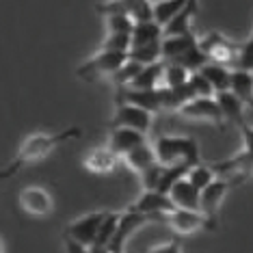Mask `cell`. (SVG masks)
<instances>
[{
  "label": "cell",
  "instance_id": "6da1fadb",
  "mask_svg": "<svg viewBox=\"0 0 253 253\" xmlns=\"http://www.w3.org/2000/svg\"><path fill=\"white\" fill-rule=\"evenodd\" d=\"M80 134H83V132H80L78 128H67L63 132H52V134H48V132H35V134L26 136L24 143H22L20 149H18V156L0 171V180H9V177L13 173H18L20 169L43 160L59 145H63V143H67L72 139H78Z\"/></svg>",
  "mask_w": 253,
  "mask_h": 253
},
{
  "label": "cell",
  "instance_id": "7a4b0ae2",
  "mask_svg": "<svg viewBox=\"0 0 253 253\" xmlns=\"http://www.w3.org/2000/svg\"><path fill=\"white\" fill-rule=\"evenodd\" d=\"M154 147V156L156 163L171 167V165H186L193 167L201 163L199 156V145L193 136H169L163 134L152 143Z\"/></svg>",
  "mask_w": 253,
  "mask_h": 253
},
{
  "label": "cell",
  "instance_id": "3957f363",
  "mask_svg": "<svg viewBox=\"0 0 253 253\" xmlns=\"http://www.w3.org/2000/svg\"><path fill=\"white\" fill-rule=\"evenodd\" d=\"M163 221L169 225L177 236H193L204 229H216V218L204 214L201 210H184L173 208L163 214Z\"/></svg>",
  "mask_w": 253,
  "mask_h": 253
},
{
  "label": "cell",
  "instance_id": "277c9868",
  "mask_svg": "<svg viewBox=\"0 0 253 253\" xmlns=\"http://www.w3.org/2000/svg\"><path fill=\"white\" fill-rule=\"evenodd\" d=\"M126 61H128V52H117V50L100 48L87 63H83V65L78 67L76 74H78V78H83V80H95V78H102V76H113Z\"/></svg>",
  "mask_w": 253,
  "mask_h": 253
},
{
  "label": "cell",
  "instance_id": "5b68a950",
  "mask_svg": "<svg viewBox=\"0 0 253 253\" xmlns=\"http://www.w3.org/2000/svg\"><path fill=\"white\" fill-rule=\"evenodd\" d=\"M243 180H245V177H223V175H216L214 180L208 184V186L201 188V193H199V210L204 212V214L216 218L218 208H221L225 195L232 191L234 186L243 184Z\"/></svg>",
  "mask_w": 253,
  "mask_h": 253
},
{
  "label": "cell",
  "instance_id": "8992f818",
  "mask_svg": "<svg viewBox=\"0 0 253 253\" xmlns=\"http://www.w3.org/2000/svg\"><path fill=\"white\" fill-rule=\"evenodd\" d=\"M197 45L201 48V52L208 56V61H214V63H221V65H227V67L232 65L234 67L236 48H238V43L229 42L223 33H216V31L206 33L204 37H197Z\"/></svg>",
  "mask_w": 253,
  "mask_h": 253
},
{
  "label": "cell",
  "instance_id": "52a82bcc",
  "mask_svg": "<svg viewBox=\"0 0 253 253\" xmlns=\"http://www.w3.org/2000/svg\"><path fill=\"white\" fill-rule=\"evenodd\" d=\"M152 218L141 214V212H132L126 208L124 212H119V221H117V229H115L111 243H108V249L113 253H124L126 251V245H128L130 236L136 232L139 227H143L145 223H149Z\"/></svg>",
  "mask_w": 253,
  "mask_h": 253
},
{
  "label": "cell",
  "instance_id": "ba28073f",
  "mask_svg": "<svg viewBox=\"0 0 253 253\" xmlns=\"http://www.w3.org/2000/svg\"><path fill=\"white\" fill-rule=\"evenodd\" d=\"M184 119H191V122H208L214 126H223V113L218 108L214 97H193L184 104L180 111Z\"/></svg>",
  "mask_w": 253,
  "mask_h": 253
},
{
  "label": "cell",
  "instance_id": "9c48e42d",
  "mask_svg": "<svg viewBox=\"0 0 253 253\" xmlns=\"http://www.w3.org/2000/svg\"><path fill=\"white\" fill-rule=\"evenodd\" d=\"M173 208H175V206L171 204L169 195L160 193V191H143L139 195V199H134L128 206V210L141 212V214H145L149 218H163V214L171 212Z\"/></svg>",
  "mask_w": 253,
  "mask_h": 253
},
{
  "label": "cell",
  "instance_id": "30bf717a",
  "mask_svg": "<svg viewBox=\"0 0 253 253\" xmlns=\"http://www.w3.org/2000/svg\"><path fill=\"white\" fill-rule=\"evenodd\" d=\"M113 126L132 128V130H139L143 134H147L154 126V115L132 104H117L115 115H113Z\"/></svg>",
  "mask_w": 253,
  "mask_h": 253
},
{
  "label": "cell",
  "instance_id": "8fae6325",
  "mask_svg": "<svg viewBox=\"0 0 253 253\" xmlns=\"http://www.w3.org/2000/svg\"><path fill=\"white\" fill-rule=\"evenodd\" d=\"M104 214H106V210H93V212H87V214L74 218L70 223V227L65 229V236H72L74 240L91 247L95 243L97 229H100V223L104 218Z\"/></svg>",
  "mask_w": 253,
  "mask_h": 253
},
{
  "label": "cell",
  "instance_id": "7c38bea8",
  "mask_svg": "<svg viewBox=\"0 0 253 253\" xmlns=\"http://www.w3.org/2000/svg\"><path fill=\"white\" fill-rule=\"evenodd\" d=\"M20 206L31 216H48L54 210V199L42 186H26L20 191Z\"/></svg>",
  "mask_w": 253,
  "mask_h": 253
},
{
  "label": "cell",
  "instance_id": "4fadbf2b",
  "mask_svg": "<svg viewBox=\"0 0 253 253\" xmlns=\"http://www.w3.org/2000/svg\"><path fill=\"white\" fill-rule=\"evenodd\" d=\"M115 104H132L143 111H149L152 115L160 113V97L158 89H132V87H119L115 95Z\"/></svg>",
  "mask_w": 253,
  "mask_h": 253
},
{
  "label": "cell",
  "instance_id": "5bb4252c",
  "mask_svg": "<svg viewBox=\"0 0 253 253\" xmlns=\"http://www.w3.org/2000/svg\"><path fill=\"white\" fill-rule=\"evenodd\" d=\"M145 141H147V134H143L139 130H132V128H122V126H113L111 134H108V147H111L119 158Z\"/></svg>",
  "mask_w": 253,
  "mask_h": 253
},
{
  "label": "cell",
  "instance_id": "9a60e30c",
  "mask_svg": "<svg viewBox=\"0 0 253 253\" xmlns=\"http://www.w3.org/2000/svg\"><path fill=\"white\" fill-rule=\"evenodd\" d=\"M199 188H195L191 182L186 180V175L180 177L177 182L171 184V188L167 191L171 204L175 208H184V210H199Z\"/></svg>",
  "mask_w": 253,
  "mask_h": 253
},
{
  "label": "cell",
  "instance_id": "2e32d148",
  "mask_svg": "<svg viewBox=\"0 0 253 253\" xmlns=\"http://www.w3.org/2000/svg\"><path fill=\"white\" fill-rule=\"evenodd\" d=\"M214 100H216L218 108H221L223 122H225V124H232V126H236V128H243V126L247 124L245 122V108L247 106L229 89L227 91H221V93H216Z\"/></svg>",
  "mask_w": 253,
  "mask_h": 253
},
{
  "label": "cell",
  "instance_id": "e0dca14e",
  "mask_svg": "<svg viewBox=\"0 0 253 253\" xmlns=\"http://www.w3.org/2000/svg\"><path fill=\"white\" fill-rule=\"evenodd\" d=\"M119 156L113 152L108 145L104 147H93L91 152L84 156V169L91 171L95 175H106L117 167Z\"/></svg>",
  "mask_w": 253,
  "mask_h": 253
},
{
  "label": "cell",
  "instance_id": "ac0fdd59",
  "mask_svg": "<svg viewBox=\"0 0 253 253\" xmlns=\"http://www.w3.org/2000/svg\"><path fill=\"white\" fill-rule=\"evenodd\" d=\"M197 43V35L191 33H182V35H165L160 39V52H163V61H177L186 52L188 48Z\"/></svg>",
  "mask_w": 253,
  "mask_h": 253
},
{
  "label": "cell",
  "instance_id": "d6986e66",
  "mask_svg": "<svg viewBox=\"0 0 253 253\" xmlns=\"http://www.w3.org/2000/svg\"><path fill=\"white\" fill-rule=\"evenodd\" d=\"M132 45H145V43H156L165 37V31H163V24L156 20H141V22H134L132 26Z\"/></svg>",
  "mask_w": 253,
  "mask_h": 253
},
{
  "label": "cell",
  "instance_id": "ffe728a7",
  "mask_svg": "<svg viewBox=\"0 0 253 253\" xmlns=\"http://www.w3.org/2000/svg\"><path fill=\"white\" fill-rule=\"evenodd\" d=\"M229 91L238 97L247 108H253V72L232 70V80H229Z\"/></svg>",
  "mask_w": 253,
  "mask_h": 253
},
{
  "label": "cell",
  "instance_id": "44dd1931",
  "mask_svg": "<svg viewBox=\"0 0 253 253\" xmlns=\"http://www.w3.org/2000/svg\"><path fill=\"white\" fill-rule=\"evenodd\" d=\"M197 72L204 74V78L208 80L214 89V95L221 93V91H227L229 89V80H232V67L227 65H221V63H214V61H208L199 67Z\"/></svg>",
  "mask_w": 253,
  "mask_h": 253
},
{
  "label": "cell",
  "instance_id": "7402d4cb",
  "mask_svg": "<svg viewBox=\"0 0 253 253\" xmlns=\"http://www.w3.org/2000/svg\"><path fill=\"white\" fill-rule=\"evenodd\" d=\"M122 160L126 163V167H128L130 171H134V173H141L143 169H147L149 165L156 163V156H154L152 143L145 141V143H141V145H136L134 149H130L128 154H124Z\"/></svg>",
  "mask_w": 253,
  "mask_h": 253
},
{
  "label": "cell",
  "instance_id": "603a6c76",
  "mask_svg": "<svg viewBox=\"0 0 253 253\" xmlns=\"http://www.w3.org/2000/svg\"><path fill=\"white\" fill-rule=\"evenodd\" d=\"M163 67H165V61L143 65L141 72L136 74V78L130 83V87L132 89H158L160 87V76H163Z\"/></svg>",
  "mask_w": 253,
  "mask_h": 253
},
{
  "label": "cell",
  "instance_id": "cb8c5ba5",
  "mask_svg": "<svg viewBox=\"0 0 253 253\" xmlns=\"http://www.w3.org/2000/svg\"><path fill=\"white\" fill-rule=\"evenodd\" d=\"M191 76V72L186 67H182L180 63L173 61H165L163 67V76H160V87H180Z\"/></svg>",
  "mask_w": 253,
  "mask_h": 253
},
{
  "label": "cell",
  "instance_id": "d4e9b609",
  "mask_svg": "<svg viewBox=\"0 0 253 253\" xmlns=\"http://www.w3.org/2000/svg\"><path fill=\"white\" fill-rule=\"evenodd\" d=\"M128 59L141 63V65H149V63L163 61L160 42H156V43H145V45H132V48L128 50Z\"/></svg>",
  "mask_w": 253,
  "mask_h": 253
},
{
  "label": "cell",
  "instance_id": "484cf974",
  "mask_svg": "<svg viewBox=\"0 0 253 253\" xmlns=\"http://www.w3.org/2000/svg\"><path fill=\"white\" fill-rule=\"evenodd\" d=\"M214 177H216L214 169H212L210 165H204V163H197V165L188 167V171H186V180L191 182L195 188H199V191L208 186Z\"/></svg>",
  "mask_w": 253,
  "mask_h": 253
},
{
  "label": "cell",
  "instance_id": "4316f807",
  "mask_svg": "<svg viewBox=\"0 0 253 253\" xmlns=\"http://www.w3.org/2000/svg\"><path fill=\"white\" fill-rule=\"evenodd\" d=\"M126 13L134 22L152 20L154 18V2L152 0H122Z\"/></svg>",
  "mask_w": 253,
  "mask_h": 253
},
{
  "label": "cell",
  "instance_id": "83f0119b",
  "mask_svg": "<svg viewBox=\"0 0 253 253\" xmlns=\"http://www.w3.org/2000/svg\"><path fill=\"white\" fill-rule=\"evenodd\" d=\"M184 4H186V0H160V2H154V20L165 26Z\"/></svg>",
  "mask_w": 253,
  "mask_h": 253
},
{
  "label": "cell",
  "instance_id": "f1b7e54d",
  "mask_svg": "<svg viewBox=\"0 0 253 253\" xmlns=\"http://www.w3.org/2000/svg\"><path fill=\"white\" fill-rule=\"evenodd\" d=\"M236 70H245V72H253V33L249 39H245L243 43H238L236 48V61H234ZM232 67V70H234Z\"/></svg>",
  "mask_w": 253,
  "mask_h": 253
},
{
  "label": "cell",
  "instance_id": "f546056e",
  "mask_svg": "<svg viewBox=\"0 0 253 253\" xmlns=\"http://www.w3.org/2000/svg\"><path fill=\"white\" fill-rule=\"evenodd\" d=\"M163 173H165V165H160V163H154V165H149L147 169H143L139 173L143 191H158Z\"/></svg>",
  "mask_w": 253,
  "mask_h": 253
},
{
  "label": "cell",
  "instance_id": "4dcf8cb0",
  "mask_svg": "<svg viewBox=\"0 0 253 253\" xmlns=\"http://www.w3.org/2000/svg\"><path fill=\"white\" fill-rule=\"evenodd\" d=\"M117 221H119V212H108L104 218H102L100 223V229H97V236H95V243L93 245H108L115 234V229H117Z\"/></svg>",
  "mask_w": 253,
  "mask_h": 253
},
{
  "label": "cell",
  "instance_id": "1f68e13d",
  "mask_svg": "<svg viewBox=\"0 0 253 253\" xmlns=\"http://www.w3.org/2000/svg\"><path fill=\"white\" fill-rule=\"evenodd\" d=\"M141 67L143 65H141V63H136V61H130V59L126 61L124 65L111 76L115 80V84H117V89L119 87H130V83L136 78V74L141 72Z\"/></svg>",
  "mask_w": 253,
  "mask_h": 253
},
{
  "label": "cell",
  "instance_id": "d6a6232c",
  "mask_svg": "<svg viewBox=\"0 0 253 253\" xmlns=\"http://www.w3.org/2000/svg\"><path fill=\"white\" fill-rule=\"evenodd\" d=\"M173 63H180V65H182V67H186L188 72H197L199 67L204 65V63H208V56L201 52V48H199L197 43H195L193 48H188L186 52H184L180 59L173 61Z\"/></svg>",
  "mask_w": 253,
  "mask_h": 253
},
{
  "label": "cell",
  "instance_id": "836d02e7",
  "mask_svg": "<svg viewBox=\"0 0 253 253\" xmlns=\"http://www.w3.org/2000/svg\"><path fill=\"white\" fill-rule=\"evenodd\" d=\"M100 48L104 50H117V52H128L132 48V37L126 33H106V39Z\"/></svg>",
  "mask_w": 253,
  "mask_h": 253
},
{
  "label": "cell",
  "instance_id": "e575fe53",
  "mask_svg": "<svg viewBox=\"0 0 253 253\" xmlns=\"http://www.w3.org/2000/svg\"><path fill=\"white\" fill-rule=\"evenodd\" d=\"M106 20V31L108 33H126L130 35L132 33V26H134V20L126 13H117V15H108Z\"/></svg>",
  "mask_w": 253,
  "mask_h": 253
},
{
  "label": "cell",
  "instance_id": "d590c367",
  "mask_svg": "<svg viewBox=\"0 0 253 253\" xmlns=\"http://www.w3.org/2000/svg\"><path fill=\"white\" fill-rule=\"evenodd\" d=\"M188 84H191L195 97H214V89H212V84L204 78V74L201 72H191V76H188Z\"/></svg>",
  "mask_w": 253,
  "mask_h": 253
},
{
  "label": "cell",
  "instance_id": "8d00e7d4",
  "mask_svg": "<svg viewBox=\"0 0 253 253\" xmlns=\"http://www.w3.org/2000/svg\"><path fill=\"white\" fill-rule=\"evenodd\" d=\"M147 253H182V245H180L177 238H173V240H167V243H160L156 247H152Z\"/></svg>",
  "mask_w": 253,
  "mask_h": 253
},
{
  "label": "cell",
  "instance_id": "74e56055",
  "mask_svg": "<svg viewBox=\"0 0 253 253\" xmlns=\"http://www.w3.org/2000/svg\"><path fill=\"white\" fill-rule=\"evenodd\" d=\"M63 245H65V253H89V245L78 243V240H74L72 236L63 234Z\"/></svg>",
  "mask_w": 253,
  "mask_h": 253
},
{
  "label": "cell",
  "instance_id": "f35d334b",
  "mask_svg": "<svg viewBox=\"0 0 253 253\" xmlns=\"http://www.w3.org/2000/svg\"><path fill=\"white\" fill-rule=\"evenodd\" d=\"M89 253H113V251L108 249V245H91Z\"/></svg>",
  "mask_w": 253,
  "mask_h": 253
},
{
  "label": "cell",
  "instance_id": "ab89813d",
  "mask_svg": "<svg viewBox=\"0 0 253 253\" xmlns=\"http://www.w3.org/2000/svg\"><path fill=\"white\" fill-rule=\"evenodd\" d=\"M0 253H4V245H2V240H0Z\"/></svg>",
  "mask_w": 253,
  "mask_h": 253
}]
</instances>
